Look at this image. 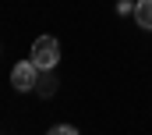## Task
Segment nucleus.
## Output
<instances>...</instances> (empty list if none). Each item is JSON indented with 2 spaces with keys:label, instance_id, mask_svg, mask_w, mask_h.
<instances>
[{
  "label": "nucleus",
  "instance_id": "obj_2",
  "mask_svg": "<svg viewBox=\"0 0 152 135\" xmlns=\"http://www.w3.org/2000/svg\"><path fill=\"white\" fill-rule=\"evenodd\" d=\"M36 82H39V68L32 64V57H28V61H18V64L11 68V85H14L18 93L36 89Z\"/></svg>",
  "mask_w": 152,
  "mask_h": 135
},
{
  "label": "nucleus",
  "instance_id": "obj_1",
  "mask_svg": "<svg viewBox=\"0 0 152 135\" xmlns=\"http://www.w3.org/2000/svg\"><path fill=\"white\" fill-rule=\"evenodd\" d=\"M60 61V46H57V39L53 36H39L36 43H32V64L39 71H53Z\"/></svg>",
  "mask_w": 152,
  "mask_h": 135
},
{
  "label": "nucleus",
  "instance_id": "obj_4",
  "mask_svg": "<svg viewBox=\"0 0 152 135\" xmlns=\"http://www.w3.org/2000/svg\"><path fill=\"white\" fill-rule=\"evenodd\" d=\"M46 135H78V128H75V125H53Z\"/></svg>",
  "mask_w": 152,
  "mask_h": 135
},
{
  "label": "nucleus",
  "instance_id": "obj_5",
  "mask_svg": "<svg viewBox=\"0 0 152 135\" xmlns=\"http://www.w3.org/2000/svg\"><path fill=\"white\" fill-rule=\"evenodd\" d=\"M117 11H120V14H134V4H131V0H120Z\"/></svg>",
  "mask_w": 152,
  "mask_h": 135
},
{
  "label": "nucleus",
  "instance_id": "obj_3",
  "mask_svg": "<svg viewBox=\"0 0 152 135\" xmlns=\"http://www.w3.org/2000/svg\"><path fill=\"white\" fill-rule=\"evenodd\" d=\"M134 18H138L142 29L152 32V0H138V4H134Z\"/></svg>",
  "mask_w": 152,
  "mask_h": 135
}]
</instances>
